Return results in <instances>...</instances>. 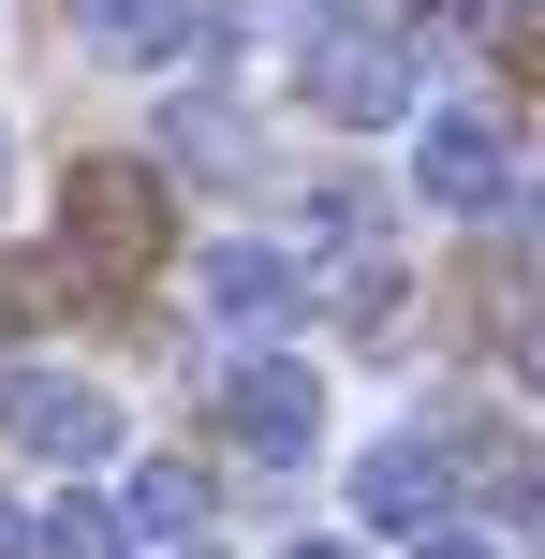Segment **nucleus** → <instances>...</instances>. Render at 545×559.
Wrapping results in <instances>:
<instances>
[{"label":"nucleus","mask_w":545,"mask_h":559,"mask_svg":"<svg viewBox=\"0 0 545 559\" xmlns=\"http://www.w3.org/2000/svg\"><path fill=\"white\" fill-rule=\"evenodd\" d=\"M0 442H15L29 472L88 486V472H118V456H133V413H118L88 368H0Z\"/></svg>","instance_id":"1"},{"label":"nucleus","mask_w":545,"mask_h":559,"mask_svg":"<svg viewBox=\"0 0 545 559\" xmlns=\"http://www.w3.org/2000/svg\"><path fill=\"white\" fill-rule=\"evenodd\" d=\"M324 427H340V397H324V368L295 354V338H251V354L222 368V442L265 456V472H310Z\"/></svg>","instance_id":"2"},{"label":"nucleus","mask_w":545,"mask_h":559,"mask_svg":"<svg viewBox=\"0 0 545 559\" xmlns=\"http://www.w3.org/2000/svg\"><path fill=\"white\" fill-rule=\"evenodd\" d=\"M310 295H324V265L295 251V236H206V251H192V309L222 338H295Z\"/></svg>","instance_id":"3"},{"label":"nucleus","mask_w":545,"mask_h":559,"mask_svg":"<svg viewBox=\"0 0 545 559\" xmlns=\"http://www.w3.org/2000/svg\"><path fill=\"white\" fill-rule=\"evenodd\" d=\"M428 104V29H324L310 45V118L340 133H413Z\"/></svg>","instance_id":"4"},{"label":"nucleus","mask_w":545,"mask_h":559,"mask_svg":"<svg viewBox=\"0 0 545 559\" xmlns=\"http://www.w3.org/2000/svg\"><path fill=\"white\" fill-rule=\"evenodd\" d=\"M413 206H442V222L517 206V133L487 104H413Z\"/></svg>","instance_id":"5"},{"label":"nucleus","mask_w":545,"mask_h":559,"mask_svg":"<svg viewBox=\"0 0 545 559\" xmlns=\"http://www.w3.org/2000/svg\"><path fill=\"white\" fill-rule=\"evenodd\" d=\"M59 251L74 265H147L163 251V163H74L59 177Z\"/></svg>","instance_id":"6"},{"label":"nucleus","mask_w":545,"mask_h":559,"mask_svg":"<svg viewBox=\"0 0 545 559\" xmlns=\"http://www.w3.org/2000/svg\"><path fill=\"white\" fill-rule=\"evenodd\" d=\"M354 515H369L383 545L442 531V515H458V442H428V427H399V442H369V456H354Z\"/></svg>","instance_id":"7"},{"label":"nucleus","mask_w":545,"mask_h":559,"mask_svg":"<svg viewBox=\"0 0 545 559\" xmlns=\"http://www.w3.org/2000/svg\"><path fill=\"white\" fill-rule=\"evenodd\" d=\"M458 515L472 531H517V545H545V442L531 427H458Z\"/></svg>","instance_id":"8"},{"label":"nucleus","mask_w":545,"mask_h":559,"mask_svg":"<svg viewBox=\"0 0 545 559\" xmlns=\"http://www.w3.org/2000/svg\"><path fill=\"white\" fill-rule=\"evenodd\" d=\"M206 29H222V0H74V45L104 74H177V59H206Z\"/></svg>","instance_id":"9"},{"label":"nucleus","mask_w":545,"mask_h":559,"mask_svg":"<svg viewBox=\"0 0 545 559\" xmlns=\"http://www.w3.org/2000/svg\"><path fill=\"white\" fill-rule=\"evenodd\" d=\"M118 515H133V545H206V472L192 456H133L118 472Z\"/></svg>","instance_id":"10"},{"label":"nucleus","mask_w":545,"mask_h":559,"mask_svg":"<svg viewBox=\"0 0 545 559\" xmlns=\"http://www.w3.org/2000/svg\"><path fill=\"white\" fill-rule=\"evenodd\" d=\"M29 545L45 559H133V515H118V486H59V501L29 515Z\"/></svg>","instance_id":"11"},{"label":"nucleus","mask_w":545,"mask_h":559,"mask_svg":"<svg viewBox=\"0 0 545 559\" xmlns=\"http://www.w3.org/2000/svg\"><path fill=\"white\" fill-rule=\"evenodd\" d=\"M369 222H383V206L354 192V177H310V206H295V251H340V265H354V251H369Z\"/></svg>","instance_id":"12"},{"label":"nucleus","mask_w":545,"mask_h":559,"mask_svg":"<svg viewBox=\"0 0 545 559\" xmlns=\"http://www.w3.org/2000/svg\"><path fill=\"white\" fill-rule=\"evenodd\" d=\"M399 559H501V545H487V531H472V515H442V531H413Z\"/></svg>","instance_id":"13"},{"label":"nucleus","mask_w":545,"mask_h":559,"mask_svg":"<svg viewBox=\"0 0 545 559\" xmlns=\"http://www.w3.org/2000/svg\"><path fill=\"white\" fill-rule=\"evenodd\" d=\"M15 545H29V501H15V486H0V559H15Z\"/></svg>","instance_id":"14"},{"label":"nucleus","mask_w":545,"mask_h":559,"mask_svg":"<svg viewBox=\"0 0 545 559\" xmlns=\"http://www.w3.org/2000/svg\"><path fill=\"white\" fill-rule=\"evenodd\" d=\"M517 383H531V397H545V324H531V338H517Z\"/></svg>","instance_id":"15"},{"label":"nucleus","mask_w":545,"mask_h":559,"mask_svg":"<svg viewBox=\"0 0 545 559\" xmlns=\"http://www.w3.org/2000/svg\"><path fill=\"white\" fill-rule=\"evenodd\" d=\"M281 559H369V545H354V531H324V545H281Z\"/></svg>","instance_id":"16"},{"label":"nucleus","mask_w":545,"mask_h":559,"mask_svg":"<svg viewBox=\"0 0 545 559\" xmlns=\"http://www.w3.org/2000/svg\"><path fill=\"white\" fill-rule=\"evenodd\" d=\"M0 206H15V118H0Z\"/></svg>","instance_id":"17"},{"label":"nucleus","mask_w":545,"mask_h":559,"mask_svg":"<svg viewBox=\"0 0 545 559\" xmlns=\"http://www.w3.org/2000/svg\"><path fill=\"white\" fill-rule=\"evenodd\" d=\"M531 222H545V177H531Z\"/></svg>","instance_id":"18"}]
</instances>
